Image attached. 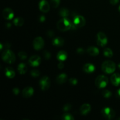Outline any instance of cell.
<instances>
[{
  "label": "cell",
  "instance_id": "obj_32",
  "mask_svg": "<svg viewBox=\"0 0 120 120\" xmlns=\"http://www.w3.org/2000/svg\"><path fill=\"white\" fill-rule=\"evenodd\" d=\"M71 109V105L70 104H66V105H64L63 108V110L64 112H67V111H69L70 109Z\"/></svg>",
  "mask_w": 120,
  "mask_h": 120
},
{
  "label": "cell",
  "instance_id": "obj_4",
  "mask_svg": "<svg viewBox=\"0 0 120 120\" xmlns=\"http://www.w3.org/2000/svg\"><path fill=\"white\" fill-rule=\"evenodd\" d=\"M86 24V19L82 15H75L74 16L72 22V28L77 29L78 28H82Z\"/></svg>",
  "mask_w": 120,
  "mask_h": 120
},
{
  "label": "cell",
  "instance_id": "obj_2",
  "mask_svg": "<svg viewBox=\"0 0 120 120\" xmlns=\"http://www.w3.org/2000/svg\"><path fill=\"white\" fill-rule=\"evenodd\" d=\"M2 59L4 62L9 64L14 63L15 61V55L12 50L7 49L2 52Z\"/></svg>",
  "mask_w": 120,
  "mask_h": 120
},
{
  "label": "cell",
  "instance_id": "obj_12",
  "mask_svg": "<svg viewBox=\"0 0 120 120\" xmlns=\"http://www.w3.org/2000/svg\"><path fill=\"white\" fill-rule=\"evenodd\" d=\"M2 16L6 19L10 20L14 18V13L11 8H7L2 11Z\"/></svg>",
  "mask_w": 120,
  "mask_h": 120
},
{
  "label": "cell",
  "instance_id": "obj_31",
  "mask_svg": "<svg viewBox=\"0 0 120 120\" xmlns=\"http://www.w3.org/2000/svg\"><path fill=\"white\" fill-rule=\"evenodd\" d=\"M43 57H44L45 59L46 60H49V59L50 58V57H51V54H50L48 51H46V50L43 52Z\"/></svg>",
  "mask_w": 120,
  "mask_h": 120
},
{
  "label": "cell",
  "instance_id": "obj_26",
  "mask_svg": "<svg viewBox=\"0 0 120 120\" xmlns=\"http://www.w3.org/2000/svg\"><path fill=\"white\" fill-rule=\"evenodd\" d=\"M62 118L63 120H74L75 118L73 117V116L70 114L69 113H66L62 116Z\"/></svg>",
  "mask_w": 120,
  "mask_h": 120
},
{
  "label": "cell",
  "instance_id": "obj_37",
  "mask_svg": "<svg viewBox=\"0 0 120 120\" xmlns=\"http://www.w3.org/2000/svg\"><path fill=\"white\" fill-rule=\"evenodd\" d=\"M120 0H110V2L111 4L112 5H116L118 3Z\"/></svg>",
  "mask_w": 120,
  "mask_h": 120
},
{
  "label": "cell",
  "instance_id": "obj_20",
  "mask_svg": "<svg viewBox=\"0 0 120 120\" xmlns=\"http://www.w3.org/2000/svg\"><path fill=\"white\" fill-rule=\"evenodd\" d=\"M56 57L60 61V62H63V61L66 60L67 59L68 54H67L66 52L64 51V50H61V51L59 52Z\"/></svg>",
  "mask_w": 120,
  "mask_h": 120
},
{
  "label": "cell",
  "instance_id": "obj_13",
  "mask_svg": "<svg viewBox=\"0 0 120 120\" xmlns=\"http://www.w3.org/2000/svg\"><path fill=\"white\" fill-rule=\"evenodd\" d=\"M34 90L32 87H26L22 90V96L25 98H29L34 94Z\"/></svg>",
  "mask_w": 120,
  "mask_h": 120
},
{
  "label": "cell",
  "instance_id": "obj_19",
  "mask_svg": "<svg viewBox=\"0 0 120 120\" xmlns=\"http://www.w3.org/2000/svg\"><path fill=\"white\" fill-rule=\"evenodd\" d=\"M87 52L89 55L93 56H96L99 54V50L96 47H90L87 49Z\"/></svg>",
  "mask_w": 120,
  "mask_h": 120
},
{
  "label": "cell",
  "instance_id": "obj_33",
  "mask_svg": "<svg viewBox=\"0 0 120 120\" xmlns=\"http://www.w3.org/2000/svg\"><path fill=\"white\" fill-rule=\"evenodd\" d=\"M69 82H70V84L73 86L76 85L77 84V80L76 78H71L69 79Z\"/></svg>",
  "mask_w": 120,
  "mask_h": 120
},
{
  "label": "cell",
  "instance_id": "obj_3",
  "mask_svg": "<svg viewBox=\"0 0 120 120\" xmlns=\"http://www.w3.org/2000/svg\"><path fill=\"white\" fill-rule=\"evenodd\" d=\"M116 66L114 62L110 60H107L103 62L102 64V70L105 73L111 74L112 73L116 70Z\"/></svg>",
  "mask_w": 120,
  "mask_h": 120
},
{
  "label": "cell",
  "instance_id": "obj_44",
  "mask_svg": "<svg viewBox=\"0 0 120 120\" xmlns=\"http://www.w3.org/2000/svg\"><path fill=\"white\" fill-rule=\"evenodd\" d=\"M118 11H119L120 13V5L119 6V8H118Z\"/></svg>",
  "mask_w": 120,
  "mask_h": 120
},
{
  "label": "cell",
  "instance_id": "obj_45",
  "mask_svg": "<svg viewBox=\"0 0 120 120\" xmlns=\"http://www.w3.org/2000/svg\"><path fill=\"white\" fill-rule=\"evenodd\" d=\"M118 120H120V118H118Z\"/></svg>",
  "mask_w": 120,
  "mask_h": 120
},
{
  "label": "cell",
  "instance_id": "obj_16",
  "mask_svg": "<svg viewBox=\"0 0 120 120\" xmlns=\"http://www.w3.org/2000/svg\"><path fill=\"white\" fill-rule=\"evenodd\" d=\"M83 70L87 73H92L95 70V66L91 63H86L83 67Z\"/></svg>",
  "mask_w": 120,
  "mask_h": 120
},
{
  "label": "cell",
  "instance_id": "obj_18",
  "mask_svg": "<svg viewBox=\"0 0 120 120\" xmlns=\"http://www.w3.org/2000/svg\"><path fill=\"white\" fill-rule=\"evenodd\" d=\"M67 78H68V76L65 73H62L56 77V82L58 84H64L66 82Z\"/></svg>",
  "mask_w": 120,
  "mask_h": 120
},
{
  "label": "cell",
  "instance_id": "obj_41",
  "mask_svg": "<svg viewBox=\"0 0 120 120\" xmlns=\"http://www.w3.org/2000/svg\"><path fill=\"white\" fill-rule=\"evenodd\" d=\"M6 26H7V28H11V24L10 23H6Z\"/></svg>",
  "mask_w": 120,
  "mask_h": 120
},
{
  "label": "cell",
  "instance_id": "obj_27",
  "mask_svg": "<svg viewBox=\"0 0 120 120\" xmlns=\"http://www.w3.org/2000/svg\"><path fill=\"white\" fill-rule=\"evenodd\" d=\"M102 94H103V96H104L105 98H109L111 97V95H112V94H111V91H109V90H105L103 91V93H102Z\"/></svg>",
  "mask_w": 120,
  "mask_h": 120
},
{
  "label": "cell",
  "instance_id": "obj_8",
  "mask_svg": "<svg viewBox=\"0 0 120 120\" xmlns=\"http://www.w3.org/2000/svg\"><path fill=\"white\" fill-rule=\"evenodd\" d=\"M39 85L41 90L45 91L49 89L50 86V80L47 76H43L39 81Z\"/></svg>",
  "mask_w": 120,
  "mask_h": 120
},
{
  "label": "cell",
  "instance_id": "obj_35",
  "mask_svg": "<svg viewBox=\"0 0 120 120\" xmlns=\"http://www.w3.org/2000/svg\"><path fill=\"white\" fill-rule=\"evenodd\" d=\"M77 53L79 55H83L84 53V50L83 48H78V49H77Z\"/></svg>",
  "mask_w": 120,
  "mask_h": 120
},
{
  "label": "cell",
  "instance_id": "obj_10",
  "mask_svg": "<svg viewBox=\"0 0 120 120\" xmlns=\"http://www.w3.org/2000/svg\"><path fill=\"white\" fill-rule=\"evenodd\" d=\"M41 61H42V60H41L40 56H38V55H34L29 58L28 63H29V65L31 66L37 67L41 64Z\"/></svg>",
  "mask_w": 120,
  "mask_h": 120
},
{
  "label": "cell",
  "instance_id": "obj_5",
  "mask_svg": "<svg viewBox=\"0 0 120 120\" xmlns=\"http://www.w3.org/2000/svg\"><path fill=\"white\" fill-rule=\"evenodd\" d=\"M108 83H109L108 78L104 75H100V76H98L95 81V84H96V86L100 89L105 87L107 86Z\"/></svg>",
  "mask_w": 120,
  "mask_h": 120
},
{
  "label": "cell",
  "instance_id": "obj_11",
  "mask_svg": "<svg viewBox=\"0 0 120 120\" xmlns=\"http://www.w3.org/2000/svg\"><path fill=\"white\" fill-rule=\"evenodd\" d=\"M39 8L42 12L44 13L48 12L50 9V5L46 0H41L39 3Z\"/></svg>",
  "mask_w": 120,
  "mask_h": 120
},
{
  "label": "cell",
  "instance_id": "obj_17",
  "mask_svg": "<svg viewBox=\"0 0 120 120\" xmlns=\"http://www.w3.org/2000/svg\"><path fill=\"white\" fill-rule=\"evenodd\" d=\"M64 41L62 38L61 37H57L56 38L54 39L52 41V44L53 45L57 47H60L64 45Z\"/></svg>",
  "mask_w": 120,
  "mask_h": 120
},
{
  "label": "cell",
  "instance_id": "obj_6",
  "mask_svg": "<svg viewBox=\"0 0 120 120\" xmlns=\"http://www.w3.org/2000/svg\"><path fill=\"white\" fill-rule=\"evenodd\" d=\"M101 114L103 117L107 120H111L114 118L116 112L110 107H105L102 110Z\"/></svg>",
  "mask_w": 120,
  "mask_h": 120
},
{
  "label": "cell",
  "instance_id": "obj_40",
  "mask_svg": "<svg viewBox=\"0 0 120 120\" xmlns=\"http://www.w3.org/2000/svg\"><path fill=\"white\" fill-rule=\"evenodd\" d=\"M117 96H118V98H120V89H118L117 91Z\"/></svg>",
  "mask_w": 120,
  "mask_h": 120
},
{
  "label": "cell",
  "instance_id": "obj_21",
  "mask_svg": "<svg viewBox=\"0 0 120 120\" xmlns=\"http://www.w3.org/2000/svg\"><path fill=\"white\" fill-rule=\"evenodd\" d=\"M5 75L9 79L14 78L15 75V71L12 68L8 67L5 69Z\"/></svg>",
  "mask_w": 120,
  "mask_h": 120
},
{
  "label": "cell",
  "instance_id": "obj_23",
  "mask_svg": "<svg viewBox=\"0 0 120 120\" xmlns=\"http://www.w3.org/2000/svg\"><path fill=\"white\" fill-rule=\"evenodd\" d=\"M13 22L16 26H21L24 23V19L22 17H17L14 19Z\"/></svg>",
  "mask_w": 120,
  "mask_h": 120
},
{
  "label": "cell",
  "instance_id": "obj_43",
  "mask_svg": "<svg viewBox=\"0 0 120 120\" xmlns=\"http://www.w3.org/2000/svg\"><path fill=\"white\" fill-rule=\"evenodd\" d=\"M118 68H119V69H120V63H119V64H118Z\"/></svg>",
  "mask_w": 120,
  "mask_h": 120
},
{
  "label": "cell",
  "instance_id": "obj_22",
  "mask_svg": "<svg viewBox=\"0 0 120 120\" xmlns=\"http://www.w3.org/2000/svg\"><path fill=\"white\" fill-rule=\"evenodd\" d=\"M27 70V66L25 63H21L18 66V71H19L21 75H24L26 73Z\"/></svg>",
  "mask_w": 120,
  "mask_h": 120
},
{
  "label": "cell",
  "instance_id": "obj_14",
  "mask_svg": "<svg viewBox=\"0 0 120 120\" xmlns=\"http://www.w3.org/2000/svg\"><path fill=\"white\" fill-rule=\"evenodd\" d=\"M111 82L115 86L120 85V75L119 73H114L111 76Z\"/></svg>",
  "mask_w": 120,
  "mask_h": 120
},
{
  "label": "cell",
  "instance_id": "obj_7",
  "mask_svg": "<svg viewBox=\"0 0 120 120\" xmlns=\"http://www.w3.org/2000/svg\"><path fill=\"white\" fill-rule=\"evenodd\" d=\"M108 42V39L104 33L100 32L97 35V43L100 46L103 47L107 45Z\"/></svg>",
  "mask_w": 120,
  "mask_h": 120
},
{
  "label": "cell",
  "instance_id": "obj_1",
  "mask_svg": "<svg viewBox=\"0 0 120 120\" xmlns=\"http://www.w3.org/2000/svg\"><path fill=\"white\" fill-rule=\"evenodd\" d=\"M57 27L61 31H67L72 28V23L68 18H62L57 22Z\"/></svg>",
  "mask_w": 120,
  "mask_h": 120
},
{
  "label": "cell",
  "instance_id": "obj_15",
  "mask_svg": "<svg viewBox=\"0 0 120 120\" xmlns=\"http://www.w3.org/2000/svg\"><path fill=\"white\" fill-rule=\"evenodd\" d=\"M91 110V106L89 104H84L81 106L80 111L81 114L83 116H86L87 114Z\"/></svg>",
  "mask_w": 120,
  "mask_h": 120
},
{
  "label": "cell",
  "instance_id": "obj_28",
  "mask_svg": "<svg viewBox=\"0 0 120 120\" xmlns=\"http://www.w3.org/2000/svg\"><path fill=\"white\" fill-rule=\"evenodd\" d=\"M60 0H50V4L53 8H57L60 4Z\"/></svg>",
  "mask_w": 120,
  "mask_h": 120
},
{
  "label": "cell",
  "instance_id": "obj_36",
  "mask_svg": "<svg viewBox=\"0 0 120 120\" xmlns=\"http://www.w3.org/2000/svg\"><path fill=\"white\" fill-rule=\"evenodd\" d=\"M12 91H13V93H14V94L18 95L19 93V89L17 87H15V88H14V89H13Z\"/></svg>",
  "mask_w": 120,
  "mask_h": 120
},
{
  "label": "cell",
  "instance_id": "obj_42",
  "mask_svg": "<svg viewBox=\"0 0 120 120\" xmlns=\"http://www.w3.org/2000/svg\"><path fill=\"white\" fill-rule=\"evenodd\" d=\"M0 46H1V50H2V45L1 44V45H0Z\"/></svg>",
  "mask_w": 120,
  "mask_h": 120
},
{
  "label": "cell",
  "instance_id": "obj_9",
  "mask_svg": "<svg viewBox=\"0 0 120 120\" xmlns=\"http://www.w3.org/2000/svg\"><path fill=\"white\" fill-rule=\"evenodd\" d=\"M44 41L43 38L40 36L36 37L33 41V46L36 50H39L44 46Z\"/></svg>",
  "mask_w": 120,
  "mask_h": 120
},
{
  "label": "cell",
  "instance_id": "obj_29",
  "mask_svg": "<svg viewBox=\"0 0 120 120\" xmlns=\"http://www.w3.org/2000/svg\"><path fill=\"white\" fill-rule=\"evenodd\" d=\"M30 75L34 77H39L40 75V71L38 70H36V69H34V70L30 71Z\"/></svg>",
  "mask_w": 120,
  "mask_h": 120
},
{
  "label": "cell",
  "instance_id": "obj_39",
  "mask_svg": "<svg viewBox=\"0 0 120 120\" xmlns=\"http://www.w3.org/2000/svg\"><path fill=\"white\" fill-rule=\"evenodd\" d=\"M57 67H58L59 69H62L63 68H64V64H63L62 62H60V63L58 64V65H57Z\"/></svg>",
  "mask_w": 120,
  "mask_h": 120
},
{
  "label": "cell",
  "instance_id": "obj_34",
  "mask_svg": "<svg viewBox=\"0 0 120 120\" xmlns=\"http://www.w3.org/2000/svg\"><path fill=\"white\" fill-rule=\"evenodd\" d=\"M47 35H48V37L49 38H52L53 37L54 35H55V34H54V32L53 30H48L46 33Z\"/></svg>",
  "mask_w": 120,
  "mask_h": 120
},
{
  "label": "cell",
  "instance_id": "obj_25",
  "mask_svg": "<svg viewBox=\"0 0 120 120\" xmlns=\"http://www.w3.org/2000/svg\"><path fill=\"white\" fill-rule=\"evenodd\" d=\"M103 53L104 56L107 57H111L113 55V52L110 48H105L103 51Z\"/></svg>",
  "mask_w": 120,
  "mask_h": 120
},
{
  "label": "cell",
  "instance_id": "obj_30",
  "mask_svg": "<svg viewBox=\"0 0 120 120\" xmlns=\"http://www.w3.org/2000/svg\"><path fill=\"white\" fill-rule=\"evenodd\" d=\"M18 56L21 60H25L27 58V54L25 52L21 51L18 53Z\"/></svg>",
  "mask_w": 120,
  "mask_h": 120
},
{
  "label": "cell",
  "instance_id": "obj_38",
  "mask_svg": "<svg viewBox=\"0 0 120 120\" xmlns=\"http://www.w3.org/2000/svg\"><path fill=\"white\" fill-rule=\"evenodd\" d=\"M46 20V18H45V16H43V15H41V16H40L39 18V21L41 22H45Z\"/></svg>",
  "mask_w": 120,
  "mask_h": 120
},
{
  "label": "cell",
  "instance_id": "obj_24",
  "mask_svg": "<svg viewBox=\"0 0 120 120\" xmlns=\"http://www.w3.org/2000/svg\"><path fill=\"white\" fill-rule=\"evenodd\" d=\"M69 14H70L69 11L65 8H62L59 11V15L63 18H68Z\"/></svg>",
  "mask_w": 120,
  "mask_h": 120
}]
</instances>
